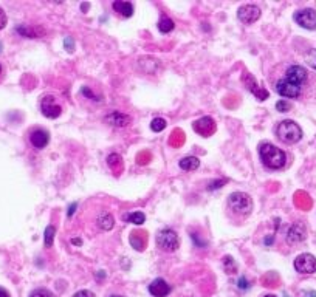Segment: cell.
<instances>
[{
	"instance_id": "cell-1",
	"label": "cell",
	"mask_w": 316,
	"mask_h": 297,
	"mask_svg": "<svg viewBox=\"0 0 316 297\" xmlns=\"http://www.w3.org/2000/svg\"><path fill=\"white\" fill-rule=\"evenodd\" d=\"M259 157L262 160V163L268 167V169H282L285 166V161H287V157L285 154L281 151L279 147L270 144V142H263L260 144V148H259Z\"/></svg>"
},
{
	"instance_id": "cell-2",
	"label": "cell",
	"mask_w": 316,
	"mask_h": 297,
	"mask_svg": "<svg viewBox=\"0 0 316 297\" xmlns=\"http://www.w3.org/2000/svg\"><path fill=\"white\" fill-rule=\"evenodd\" d=\"M276 133L287 144H295V142H298L302 138L301 127L298 126L295 121H290V119H285V121H282L279 124L278 129H276Z\"/></svg>"
},
{
	"instance_id": "cell-3",
	"label": "cell",
	"mask_w": 316,
	"mask_h": 297,
	"mask_svg": "<svg viewBox=\"0 0 316 297\" xmlns=\"http://www.w3.org/2000/svg\"><path fill=\"white\" fill-rule=\"evenodd\" d=\"M230 208L239 214V215H250L251 211H253V200L250 198L248 193H244V192H234L230 195Z\"/></svg>"
},
{
	"instance_id": "cell-4",
	"label": "cell",
	"mask_w": 316,
	"mask_h": 297,
	"mask_svg": "<svg viewBox=\"0 0 316 297\" xmlns=\"http://www.w3.org/2000/svg\"><path fill=\"white\" fill-rule=\"evenodd\" d=\"M157 244L161 247L163 251H167V253H174L178 250L180 246V238H178V234L174 231V229H169V228H164L158 232L157 235Z\"/></svg>"
},
{
	"instance_id": "cell-5",
	"label": "cell",
	"mask_w": 316,
	"mask_h": 297,
	"mask_svg": "<svg viewBox=\"0 0 316 297\" xmlns=\"http://www.w3.org/2000/svg\"><path fill=\"white\" fill-rule=\"evenodd\" d=\"M40 110H42V115L47 116V118H50V119H56L59 118V115L62 113V107L58 104L56 101V97L52 96V94H48L42 99V103H40Z\"/></svg>"
},
{
	"instance_id": "cell-6",
	"label": "cell",
	"mask_w": 316,
	"mask_h": 297,
	"mask_svg": "<svg viewBox=\"0 0 316 297\" xmlns=\"http://www.w3.org/2000/svg\"><path fill=\"white\" fill-rule=\"evenodd\" d=\"M295 269L301 274H313L316 272V257L311 254H301L295 260Z\"/></svg>"
},
{
	"instance_id": "cell-7",
	"label": "cell",
	"mask_w": 316,
	"mask_h": 297,
	"mask_svg": "<svg viewBox=\"0 0 316 297\" xmlns=\"http://www.w3.org/2000/svg\"><path fill=\"white\" fill-rule=\"evenodd\" d=\"M295 20L299 27L305 30H316V10L305 8L295 14Z\"/></svg>"
},
{
	"instance_id": "cell-8",
	"label": "cell",
	"mask_w": 316,
	"mask_h": 297,
	"mask_svg": "<svg viewBox=\"0 0 316 297\" xmlns=\"http://www.w3.org/2000/svg\"><path fill=\"white\" fill-rule=\"evenodd\" d=\"M237 17L242 23L245 25H251L254 23L259 17H260V10L256 5H244L240 7L237 11Z\"/></svg>"
},
{
	"instance_id": "cell-9",
	"label": "cell",
	"mask_w": 316,
	"mask_h": 297,
	"mask_svg": "<svg viewBox=\"0 0 316 297\" xmlns=\"http://www.w3.org/2000/svg\"><path fill=\"white\" fill-rule=\"evenodd\" d=\"M192 127H194V130H196L199 135L208 138V136H211L215 132V122H214L212 118L203 116V118H200V119H197L196 122H194Z\"/></svg>"
},
{
	"instance_id": "cell-10",
	"label": "cell",
	"mask_w": 316,
	"mask_h": 297,
	"mask_svg": "<svg viewBox=\"0 0 316 297\" xmlns=\"http://www.w3.org/2000/svg\"><path fill=\"white\" fill-rule=\"evenodd\" d=\"M285 79L301 87L307 81V70L301 65H291L285 73Z\"/></svg>"
},
{
	"instance_id": "cell-11",
	"label": "cell",
	"mask_w": 316,
	"mask_h": 297,
	"mask_svg": "<svg viewBox=\"0 0 316 297\" xmlns=\"http://www.w3.org/2000/svg\"><path fill=\"white\" fill-rule=\"evenodd\" d=\"M276 91L284 96V97H298L301 94V87L296 84H291L290 81H287L285 78L278 81L276 84Z\"/></svg>"
},
{
	"instance_id": "cell-12",
	"label": "cell",
	"mask_w": 316,
	"mask_h": 297,
	"mask_svg": "<svg viewBox=\"0 0 316 297\" xmlns=\"http://www.w3.org/2000/svg\"><path fill=\"white\" fill-rule=\"evenodd\" d=\"M305 237H307V231H305V226L302 225V223H295V225L291 226L287 232V241L290 244L304 241Z\"/></svg>"
},
{
	"instance_id": "cell-13",
	"label": "cell",
	"mask_w": 316,
	"mask_h": 297,
	"mask_svg": "<svg viewBox=\"0 0 316 297\" xmlns=\"http://www.w3.org/2000/svg\"><path fill=\"white\" fill-rule=\"evenodd\" d=\"M30 142L34 148H43L48 142H50V135L43 129H34L30 133Z\"/></svg>"
},
{
	"instance_id": "cell-14",
	"label": "cell",
	"mask_w": 316,
	"mask_h": 297,
	"mask_svg": "<svg viewBox=\"0 0 316 297\" xmlns=\"http://www.w3.org/2000/svg\"><path fill=\"white\" fill-rule=\"evenodd\" d=\"M244 81H245V85L248 87V90L259 99V101H265L266 97H268V91H266L265 88H262V87H259L257 85V82L254 81V78L251 76V74H245V78H244Z\"/></svg>"
},
{
	"instance_id": "cell-15",
	"label": "cell",
	"mask_w": 316,
	"mask_h": 297,
	"mask_svg": "<svg viewBox=\"0 0 316 297\" xmlns=\"http://www.w3.org/2000/svg\"><path fill=\"white\" fill-rule=\"evenodd\" d=\"M149 292L155 297H166L169 292H171V285H167V282L163 279H155L149 285Z\"/></svg>"
},
{
	"instance_id": "cell-16",
	"label": "cell",
	"mask_w": 316,
	"mask_h": 297,
	"mask_svg": "<svg viewBox=\"0 0 316 297\" xmlns=\"http://www.w3.org/2000/svg\"><path fill=\"white\" fill-rule=\"evenodd\" d=\"M107 124H110L112 127H126L127 124L130 122V118L127 116V115H124V113H121V112H112L110 115H107L106 116V119H104Z\"/></svg>"
},
{
	"instance_id": "cell-17",
	"label": "cell",
	"mask_w": 316,
	"mask_h": 297,
	"mask_svg": "<svg viewBox=\"0 0 316 297\" xmlns=\"http://www.w3.org/2000/svg\"><path fill=\"white\" fill-rule=\"evenodd\" d=\"M113 10L123 17H130L133 14V5L130 2H121V0H116V2H113Z\"/></svg>"
},
{
	"instance_id": "cell-18",
	"label": "cell",
	"mask_w": 316,
	"mask_h": 297,
	"mask_svg": "<svg viewBox=\"0 0 316 297\" xmlns=\"http://www.w3.org/2000/svg\"><path fill=\"white\" fill-rule=\"evenodd\" d=\"M115 225V220L112 217V214L109 212H101L100 217H98V226L103 229V231H110Z\"/></svg>"
},
{
	"instance_id": "cell-19",
	"label": "cell",
	"mask_w": 316,
	"mask_h": 297,
	"mask_svg": "<svg viewBox=\"0 0 316 297\" xmlns=\"http://www.w3.org/2000/svg\"><path fill=\"white\" fill-rule=\"evenodd\" d=\"M200 166V160L197 157H186L180 161V167L183 170H196Z\"/></svg>"
},
{
	"instance_id": "cell-20",
	"label": "cell",
	"mask_w": 316,
	"mask_h": 297,
	"mask_svg": "<svg viewBox=\"0 0 316 297\" xmlns=\"http://www.w3.org/2000/svg\"><path fill=\"white\" fill-rule=\"evenodd\" d=\"M107 164L115 173H119L121 170H123V160H121V157L116 154H112L107 157Z\"/></svg>"
},
{
	"instance_id": "cell-21",
	"label": "cell",
	"mask_w": 316,
	"mask_h": 297,
	"mask_svg": "<svg viewBox=\"0 0 316 297\" xmlns=\"http://www.w3.org/2000/svg\"><path fill=\"white\" fill-rule=\"evenodd\" d=\"M146 238L144 237V234H141V232H135V234H132L130 235V244L135 247L137 251H143L144 250V243H146Z\"/></svg>"
},
{
	"instance_id": "cell-22",
	"label": "cell",
	"mask_w": 316,
	"mask_h": 297,
	"mask_svg": "<svg viewBox=\"0 0 316 297\" xmlns=\"http://www.w3.org/2000/svg\"><path fill=\"white\" fill-rule=\"evenodd\" d=\"M174 27H175V23H174V20H171L167 16H163L161 17V20L158 22V30L161 31V33H171L172 30H174Z\"/></svg>"
},
{
	"instance_id": "cell-23",
	"label": "cell",
	"mask_w": 316,
	"mask_h": 297,
	"mask_svg": "<svg viewBox=\"0 0 316 297\" xmlns=\"http://www.w3.org/2000/svg\"><path fill=\"white\" fill-rule=\"evenodd\" d=\"M295 203L296 206H299L301 209H308L311 206V202H310V196L304 192H298L296 196H295Z\"/></svg>"
},
{
	"instance_id": "cell-24",
	"label": "cell",
	"mask_w": 316,
	"mask_h": 297,
	"mask_svg": "<svg viewBox=\"0 0 316 297\" xmlns=\"http://www.w3.org/2000/svg\"><path fill=\"white\" fill-rule=\"evenodd\" d=\"M126 220L129 223H133V225H143L144 220H146V215L141 212V211H135V212H130L129 215H126Z\"/></svg>"
},
{
	"instance_id": "cell-25",
	"label": "cell",
	"mask_w": 316,
	"mask_h": 297,
	"mask_svg": "<svg viewBox=\"0 0 316 297\" xmlns=\"http://www.w3.org/2000/svg\"><path fill=\"white\" fill-rule=\"evenodd\" d=\"M183 142H185V133L182 130L175 129L171 139H169V144L174 145V147H180V145H183Z\"/></svg>"
},
{
	"instance_id": "cell-26",
	"label": "cell",
	"mask_w": 316,
	"mask_h": 297,
	"mask_svg": "<svg viewBox=\"0 0 316 297\" xmlns=\"http://www.w3.org/2000/svg\"><path fill=\"white\" fill-rule=\"evenodd\" d=\"M55 234H56V229L55 226H47L45 229V246L47 247H52L53 246V240H55Z\"/></svg>"
},
{
	"instance_id": "cell-27",
	"label": "cell",
	"mask_w": 316,
	"mask_h": 297,
	"mask_svg": "<svg viewBox=\"0 0 316 297\" xmlns=\"http://www.w3.org/2000/svg\"><path fill=\"white\" fill-rule=\"evenodd\" d=\"M166 119H163V118H155L154 121H152V124H151V129L154 130V132H163L164 129H166Z\"/></svg>"
},
{
	"instance_id": "cell-28",
	"label": "cell",
	"mask_w": 316,
	"mask_h": 297,
	"mask_svg": "<svg viewBox=\"0 0 316 297\" xmlns=\"http://www.w3.org/2000/svg\"><path fill=\"white\" fill-rule=\"evenodd\" d=\"M30 297H56L50 289H45V288H39V289H36V291H33L31 292V295Z\"/></svg>"
},
{
	"instance_id": "cell-29",
	"label": "cell",
	"mask_w": 316,
	"mask_h": 297,
	"mask_svg": "<svg viewBox=\"0 0 316 297\" xmlns=\"http://www.w3.org/2000/svg\"><path fill=\"white\" fill-rule=\"evenodd\" d=\"M223 265H225V269H227L228 274H231V272H234V271H236V263H234V259H231V257H225Z\"/></svg>"
},
{
	"instance_id": "cell-30",
	"label": "cell",
	"mask_w": 316,
	"mask_h": 297,
	"mask_svg": "<svg viewBox=\"0 0 316 297\" xmlns=\"http://www.w3.org/2000/svg\"><path fill=\"white\" fill-rule=\"evenodd\" d=\"M307 62H308V65H310L311 68L316 70V48L310 49V53L307 55Z\"/></svg>"
},
{
	"instance_id": "cell-31",
	"label": "cell",
	"mask_w": 316,
	"mask_h": 297,
	"mask_svg": "<svg viewBox=\"0 0 316 297\" xmlns=\"http://www.w3.org/2000/svg\"><path fill=\"white\" fill-rule=\"evenodd\" d=\"M137 160H138V164H148L149 160H151V154L149 152H141Z\"/></svg>"
},
{
	"instance_id": "cell-32",
	"label": "cell",
	"mask_w": 316,
	"mask_h": 297,
	"mask_svg": "<svg viewBox=\"0 0 316 297\" xmlns=\"http://www.w3.org/2000/svg\"><path fill=\"white\" fill-rule=\"evenodd\" d=\"M276 109H278V112H288L291 109V106L287 101H278L276 103Z\"/></svg>"
},
{
	"instance_id": "cell-33",
	"label": "cell",
	"mask_w": 316,
	"mask_h": 297,
	"mask_svg": "<svg viewBox=\"0 0 316 297\" xmlns=\"http://www.w3.org/2000/svg\"><path fill=\"white\" fill-rule=\"evenodd\" d=\"M7 22H8V19H7V13L0 8V30H4L5 27H7Z\"/></svg>"
},
{
	"instance_id": "cell-34",
	"label": "cell",
	"mask_w": 316,
	"mask_h": 297,
	"mask_svg": "<svg viewBox=\"0 0 316 297\" xmlns=\"http://www.w3.org/2000/svg\"><path fill=\"white\" fill-rule=\"evenodd\" d=\"M73 297H95V294L92 291H88V289H81V291H78Z\"/></svg>"
},
{
	"instance_id": "cell-35",
	"label": "cell",
	"mask_w": 316,
	"mask_h": 297,
	"mask_svg": "<svg viewBox=\"0 0 316 297\" xmlns=\"http://www.w3.org/2000/svg\"><path fill=\"white\" fill-rule=\"evenodd\" d=\"M73 48H75V42H73L71 37H67V39H65V49H67L68 53H71V52H73Z\"/></svg>"
},
{
	"instance_id": "cell-36",
	"label": "cell",
	"mask_w": 316,
	"mask_h": 297,
	"mask_svg": "<svg viewBox=\"0 0 316 297\" xmlns=\"http://www.w3.org/2000/svg\"><path fill=\"white\" fill-rule=\"evenodd\" d=\"M239 288H240V289H248V288H250V285H248V280L242 277V279L239 280Z\"/></svg>"
},
{
	"instance_id": "cell-37",
	"label": "cell",
	"mask_w": 316,
	"mask_h": 297,
	"mask_svg": "<svg viewBox=\"0 0 316 297\" xmlns=\"http://www.w3.org/2000/svg\"><path fill=\"white\" fill-rule=\"evenodd\" d=\"M301 297H316V291H313V289L301 291Z\"/></svg>"
},
{
	"instance_id": "cell-38",
	"label": "cell",
	"mask_w": 316,
	"mask_h": 297,
	"mask_svg": "<svg viewBox=\"0 0 316 297\" xmlns=\"http://www.w3.org/2000/svg\"><path fill=\"white\" fill-rule=\"evenodd\" d=\"M76 206H78L76 203H73V205H71V206L68 208V217H71L73 214H75V209H76Z\"/></svg>"
},
{
	"instance_id": "cell-39",
	"label": "cell",
	"mask_w": 316,
	"mask_h": 297,
	"mask_svg": "<svg viewBox=\"0 0 316 297\" xmlns=\"http://www.w3.org/2000/svg\"><path fill=\"white\" fill-rule=\"evenodd\" d=\"M0 297H10V294L4 288H0Z\"/></svg>"
},
{
	"instance_id": "cell-40",
	"label": "cell",
	"mask_w": 316,
	"mask_h": 297,
	"mask_svg": "<svg viewBox=\"0 0 316 297\" xmlns=\"http://www.w3.org/2000/svg\"><path fill=\"white\" fill-rule=\"evenodd\" d=\"M73 243H76V244H81V240H79V238H75V240H73Z\"/></svg>"
},
{
	"instance_id": "cell-41",
	"label": "cell",
	"mask_w": 316,
	"mask_h": 297,
	"mask_svg": "<svg viewBox=\"0 0 316 297\" xmlns=\"http://www.w3.org/2000/svg\"><path fill=\"white\" fill-rule=\"evenodd\" d=\"M110 297H124V295H118V294H113V295H110Z\"/></svg>"
},
{
	"instance_id": "cell-42",
	"label": "cell",
	"mask_w": 316,
	"mask_h": 297,
	"mask_svg": "<svg viewBox=\"0 0 316 297\" xmlns=\"http://www.w3.org/2000/svg\"><path fill=\"white\" fill-rule=\"evenodd\" d=\"M265 297H276V295H273V294H268V295H265Z\"/></svg>"
},
{
	"instance_id": "cell-43",
	"label": "cell",
	"mask_w": 316,
	"mask_h": 297,
	"mask_svg": "<svg viewBox=\"0 0 316 297\" xmlns=\"http://www.w3.org/2000/svg\"><path fill=\"white\" fill-rule=\"evenodd\" d=\"M0 73H2V65H0Z\"/></svg>"
},
{
	"instance_id": "cell-44",
	"label": "cell",
	"mask_w": 316,
	"mask_h": 297,
	"mask_svg": "<svg viewBox=\"0 0 316 297\" xmlns=\"http://www.w3.org/2000/svg\"><path fill=\"white\" fill-rule=\"evenodd\" d=\"M0 49H2V43H0Z\"/></svg>"
}]
</instances>
